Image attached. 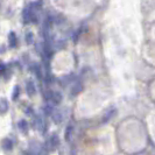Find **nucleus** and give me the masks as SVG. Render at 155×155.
Listing matches in <instances>:
<instances>
[{
	"instance_id": "nucleus-1",
	"label": "nucleus",
	"mask_w": 155,
	"mask_h": 155,
	"mask_svg": "<svg viewBox=\"0 0 155 155\" xmlns=\"http://www.w3.org/2000/svg\"><path fill=\"white\" fill-rule=\"evenodd\" d=\"M26 91L29 96H34V93L36 92V87H35V84L31 82V81H28L27 84H26Z\"/></svg>"
},
{
	"instance_id": "nucleus-2",
	"label": "nucleus",
	"mask_w": 155,
	"mask_h": 155,
	"mask_svg": "<svg viewBox=\"0 0 155 155\" xmlns=\"http://www.w3.org/2000/svg\"><path fill=\"white\" fill-rule=\"evenodd\" d=\"M58 143H60V139H58V137L54 134V135H51L50 137V139L48 141V145H50V147L51 148H55L58 146Z\"/></svg>"
},
{
	"instance_id": "nucleus-3",
	"label": "nucleus",
	"mask_w": 155,
	"mask_h": 155,
	"mask_svg": "<svg viewBox=\"0 0 155 155\" xmlns=\"http://www.w3.org/2000/svg\"><path fill=\"white\" fill-rule=\"evenodd\" d=\"M116 113H117V111L116 109H112V110H110L109 112L104 116V118H103V123H107L110 119H112L113 117L116 116Z\"/></svg>"
},
{
	"instance_id": "nucleus-4",
	"label": "nucleus",
	"mask_w": 155,
	"mask_h": 155,
	"mask_svg": "<svg viewBox=\"0 0 155 155\" xmlns=\"http://www.w3.org/2000/svg\"><path fill=\"white\" fill-rule=\"evenodd\" d=\"M8 40H9V47H12V48H14L16 46V36L14 33H9V35H8Z\"/></svg>"
},
{
	"instance_id": "nucleus-5",
	"label": "nucleus",
	"mask_w": 155,
	"mask_h": 155,
	"mask_svg": "<svg viewBox=\"0 0 155 155\" xmlns=\"http://www.w3.org/2000/svg\"><path fill=\"white\" fill-rule=\"evenodd\" d=\"M62 99V96H61V93L58 92H53V96H51V101L54 104H58L60 101Z\"/></svg>"
},
{
	"instance_id": "nucleus-6",
	"label": "nucleus",
	"mask_w": 155,
	"mask_h": 155,
	"mask_svg": "<svg viewBox=\"0 0 155 155\" xmlns=\"http://www.w3.org/2000/svg\"><path fill=\"white\" fill-rule=\"evenodd\" d=\"M81 90H82V84H81V82H76V83L74 84V87H72L71 93H72V94H77L78 92H81Z\"/></svg>"
},
{
	"instance_id": "nucleus-7",
	"label": "nucleus",
	"mask_w": 155,
	"mask_h": 155,
	"mask_svg": "<svg viewBox=\"0 0 155 155\" xmlns=\"http://www.w3.org/2000/svg\"><path fill=\"white\" fill-rule=\"evenodd\" d=\"M36 127L39 128L40 131H43L45 130V123H43V120L40 117L36 118Z\"/></svg>"
},
{
	"instance_id": "nucleus-8",
	"label": "nucleus",
	"mask_w": 155,
	"mask_h": 155,
	"mask_svg": "<svg viewBox=\"0 0 155 155\" xmlns=\"http://www.w3.org/2000/svg\"><path fill=\"white\" fill-rule=\"evenodd\" d=\"M33 41H34V35H33V33L28 31L26 34V42H27V45H31Z\"/></svg>"
},
{
	"instance_id": "nucleus-9",
	"label": "nucleus",
	"mask_w": 155,
	"mask_h": 155,
	"mask_svg": "<svg viewBox=\"0 0 155 155\" xmlns=\"http://www.w3.org/2000/svg\"><path fill=\"white\" fill-rule=\"evenodd\" d=\"M53 119H54V121L56 123V124H60V123H61V120H62V116H61V113H60V112L53 113Z\"/></svg>"
},
{
	"instance_id": "nucleus-10",
	"label": "nucleus",
	"mask_w": 155,
	"mask_h": 155,
	"mask_svg": "<svg viewBox=\"0 0 155 155\" xmlns=\"http://www.w3.org/2000/svg\"><path fill=\"white\" fill-rule=\"evenodd\" d=\"M8 109V103L5 99H1V113H5Z\"/></svg>"
},
{
	"instance_id": "nucleus-11",
	"label": "nucleus",
	"mask_w": 155,
	"mask_h": 155,
	"mask_svg": "<svg viewBox=\"0 0 155 155\" xmlns=\"http://www.w3.org/2000/svg\"><path fill=\"white\" fill-rule=\"evenodd\" d=\"M33 71H34V74L38 76V78H41L42 75H41V69H40L39 65H34V67H33Z\"/></svg>"
},
{
	"instance_id": "nucleus-12",
	"label": "nucleus",
	"mask_w": 155,
	"mask_h": 155,
	"mask_svg": "<svg viewBox=\"0 0 155 155\" xmlns=\"http://www.w3.org/2000/svg\"><path fill=\"white\" fill-rule=\"evenodd\" d=\"M18 126H19V128H20L21 131H26V128H27V123H26L25 120H20Z\"/></svg>"
},
{
	"instance_id": "nucleus-13",
	"label": "nucleus",
	"mask_w": 155,
	"mask_h": 155,
	"mask_svg": "<svg viewBox=\"0 0 155 155\" xmlns=\"http://www.w3.org/2000/svg\"><path fill=\"white\" fill-rule=\"evenodd\" d=\"M4 148H5V149H11V148H12V141L8 139L4 140Z\"/></svg>"
},
{
	"instance_id": "nucleus-14",
	"label": "nucleus",
	"mask_w": 155,
	"mask_h": 155,
	"mask_svg": "<svg viewBox=\"0 0 155 155\" xmlns=\"http://www.w3.org/2000/svg\"><path fill=\"white\" fill-rule=\"evenodd\" d=\"M19 92H20V87L16 86L15 89H14V93H13V99H14V101L16 99V97L19 96Z\"/></svg>"
},
{
	"instance_id": "nucleus-15",
	"label": "nucleus",
	"mask_w": 155,
	"mask_h": 155,
	"mask_svg": "<svg viewBox=\"0 0 155 155\" xmlns=\"http://www.w3.org/2000/svg\"><path fill=\"white\" fill-rule=\"evenodd\" d=\"M71 131H72V126L70 125L69 127L67 128V140L70 139V134H71Z\"/></svg>"
}]
</instances>
